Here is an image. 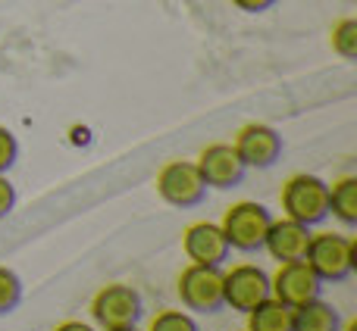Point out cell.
Here are the masks:
<instances>
[{
    "mask_svg": "<svg viewBox=\"0 0 357 331\" xmlns=\"http://www.w3.org/2000/svg\"><path fill=\"white\" fill-rule=\"evenodd\" d=\"M270 225H273V213L257 200L232 203L220 222L229 247L238 253H260L264 250V241H266Z\"/></svg>",
    "mask_w": 357,
    "mask_h": 331,
    "instance_id": "cell-1",
    "label": "cell"
},
{
    "mask_svg": "<svg viewBox=\"0 0 357 331\" xmlns=\"http://www.w3.org/2000/svg\"><path fill=\"white\" fill-rule=\"evenodd\" d=\"M304 263L320 275L323 284H342L354 275L357 247L348 234H314Z\"/></svg>",
    "mask_w": 357,
    "mask_h": 331,
    "instance_id": "cell-2",
    "label": "cell"
},
{
    "mask_svg": "<svg viewBox=\"0 0 357 331\" xmlns=\"http://www.w3.org/2000/svg\"><path fill=\"white\" fill-rule=\"evenodd\" d=\"M282 209L289 219L314 228L329 219V181L320 175H291L282 184Z\"/></svg>",
    "mask_w": 357,
    "mask_h": 331,
    "instance_id": "cell-3",
    "label": "cell"
},
{
    "mask_svg": "<svg viewBox=\"0 0 357 331\" xmlns=\"http://www.w3.org/2000/svg\"><path fill=\"white\" fill-rule=\"evenodd\" d=\"M144 316V300L132 284L113 282L100 288L91 300V319L100 331L107 328H123V325H138Z\"/></svg>",
    "mask_w": 357,
    "mask_h": 331,
    "instance_id": "cell-4",
    "label": "cell"
},
{
    "mask_svg": "<svg viewBox=\"0 0 357 331\" xmlns=\"http://www.w3.org/2000/svg\"><path fill=\"white\" fill-rule=\"evenodd\" d=\"M176 294L182 307L191 313H220V309H226V303H222V269L191 263L178 275Z\"/></svg>",
    "mask_w": 357,
    "mask_h": 331,
    "instance_id": "cell-5",
    "label": "cell"
},
{
    "mask_svg": "<svg viewBox=\"0 0 357 331\" xmlns=\"http://www.w3.org/2000/svg\"><path fill=\"white\" fill-rule=\"evenodd\" d=\"M157 194L176 209L201 207L207 200V184L191 160H169L157 172Z\"/></svg>",
    "mask_w": 357,
    "mask_h": 331,
    "instance_id": "cell-6",
    "label": "cell"
},
{
    "mask_svg": "<svg viewBox=\"0 0 357 331\" xmlns=\"http://www.w3.org/2000/svg\"><path fill=\"white\" fill-rule=\"evenodd\" d=\"M273 297L270 291V275L260 266L241 263L235 269L222 272V303L235 313H251L257 303Z\"/></svg>",
    "mask_w": 357,
    "mask_h": 331,
    "instance_id": "cell-7",
    "label": "cell"
},
{
    "mask_svg": "<svg viewBox=\"0 0 357 331\" xmlns=\"http://www.w3.org/2000/svg\"><path fill=\"white\" fill-rule=\"evenodd\" d=\"M270 291L279 303L298 309L323 297V282L304 259H295V263H279V272L270 275Z\"/></svg>",
    "mask_w": 357,
    "mask_h": 331,
    "instance_id": "cell-8",
    "label": "cell"
},
{
    "mask_svg": "<svg viewBox=\"0 0 357 331\" xmlns=\"http://www.w3.org/2000/svg\"><path fill=\"white\" fill-rule=\"evenodd\" d=\"M232 147H235V154L241 156V163H245L248 169H270V166H276L279 160H282L285 144H282V135H279L273 125L251 122L235 135Z\"/></svg>",
    "mask_w": 357,
    "mask_h": 331,
    "instance_id": "cell-9",
    "label": "cell"
},
{
    "mask_svg": "<svg viewBox=\"0 0 357 331\" xmlns=\"http://www.w3.org/2000/svg\"><path fill=\"white\" fill-rule=\"evenodd\" d=\"M195 166H197V172H201L204 184L216 188V191L238 188L248 172V166L241 163V156L235 154L232 144H210L207 150H201Z\"/></svg>",
    "mask_w": 357,
    "mask_h": 331,
    "instance_id": "cell-10",
    "label": "cell"
},
{
    "mask_svg": "<svg viewBox=\"0 0 357 331\" xmlns=\"http://www.w3.org/2000/svg\"><path fill=\"white\" fill-rule=\"evenodd\" d=\"M182 250L191 263L197 266H226V259L232 257V247H229L226 234L216 222H195V225L185 228L182 234Z\"/></svg>",
    "mask_w": 357,
    "mask_h": 331,
    "instance_id": "cell-11",
    "label": "cell"
},
{
    "mask_svg": "<svg viewBox=\"0 0 357 331\" xmlns=\"http://www.w3.org/2000/svg\"><path fill=\"white\" fill-rule=\"evenodd\" d=\"M310 238H314V232H310L307 225H301V222L295 219H273L270 232H266V241H264V250L270 253L276 263H295V259H304V253H307L310 247Z\"/></svg>",
    "mask_w": 357,
    "mask_h": 331,
    "instance_id": "cell-12",
    "label": "cell"
},
{
    "mask_svg": "<svg viewBox=\"0 0 357 331\" xmlns=\"http://www.w3.org/2000/svg\"><path fill=\"white\" fill-rule=\"evenodd\" d=\"M291 331H342V316L323 297L291 309Z\"/></svg>",
    "mask_w": 357,
    "mask_h": 331,
    "instance_id": "cell-13",
    "label": "cell"
},
{
    "mask_svg": "<svg viewBox=\"0 0 357 331\" xmlns=\"http://www.w3.org/2000/svg\"><path fill=\"white\" fill-rule=\"evenodd\" d=\"M329 216H335L345 228H357V178L354 175H345L335 184H329Z\"/></svg>",
    "mask_w": 357,
    "mask_h": 331,
    "instance_id": "cell-14",
    "label": "cell"
},
{
    "mask_svg": "<svg viewBox=\"0 0 357 331\" xmlns=\"http://www.w3.org/2000/svg\"><path fill=\"white\" fill-rule=\"evenodd\" d=\"M245 316H248V331H291V307L279 303L276 297H266L264 303H257Z\"/></svg>",
    "mask_w": 357,
    "mask_h": 331,
    "instance_id": "cell-15",
    "label": "cell"
},
{
    "mask_svg": "<svg viewBox=\"0 0 357 331\" xmlns=\"http://www.w3.org/2000/svg\"><path fill=\"white\" fill-rule=\"evenodd\" d=\"M22 303V278L13 269L0 266V316H10Z\"/></svg>",
    "mask_w": 357,
    "mask_h": 331,
    "instance_id": "cell-16",
    "label": "cell"
},
{
    "mask_svg": "<svg viewBox=\"0 0 357 331\" xmlns=\"http://www.w3.org/2000/svg\"><path fill=\"white\" fill-rule=\"evenodd\" d=\"M329 44H333V50L342 60H354L357 56V19H342V22H335Z\"/></svg>",
    "mask_w": 357,
    "mask_h": 331,
    "instance_id": "cell-17",
    "label": "cell"
},
{
    "mask_svg": "<svg viewBox=\"0 0 357 331\" xmlns=\"http://www.w3.org/2000/svg\"><path fill=\"white\" fill-rule=\"evenodd\" d=\"M148 331H201V325L195 322L191 313H182V309H163V313L154 316Z\"/></svg>",
    "mask_w": 357,
    "mask_h": 331,
    "instance_id": "cell-18",
    "label": "cell"
},
{
    "mask_svg": "<svg viewBox=\"0 0 357 331\" xmlns=\"http://www.w3.org/2000/svg\"><path fill=\"white\" fill-rule=\"evenodd\" d=\"M16 160H19L16 135H13L10 129H3V125H0V175H6V172L16 166Z\"/></svg>",
    "mask_w": 357,
    "mask_h": 331,
    "instance_id": "cell-19",
    "label": "cell"
},
{
    "mask_svg": "<svg viewBox=\"0 0 357 331\" xmlns=\"http://www.w3.org/2000/svg\"><path fill=\"white\" fill-rule=\"evenodd\" d=\"M13 209H16V188L6 175H0V219H6Z\"/></svg>",
    "mask_w": 357,
    "mask_h": 331,
    "instance_id": "cell-20",
    "label": "cell"
},
{
    "mask_svg": "<svg viewBox=\"0 0 357 331\" xmlns=\"http://www.w3.org/2000/svg\"><path fill=\"white\" fill-rule=\"evenodd\" d=\"M241 13H266L270 6H276V0H232Z\"/></svg>",
    "mask_w": 357,
    "mask_h": 331,
    "instance_id": "cell-21",
    "label": "cell"
},
{
    "mask_svg": "<svg viewBox=\"0 0 357 331\" xmlns=\"http://www.w3.org/2000/svg\"><path fill=\"white\" fill-rule=\"evenodd\" d=\"M54 331H98V328L88 325V322H79V319H66V322H60Z\"/></svg>",
    "mask_w": 357,
    "mask_h": 331,
    "instance_id": "cell-22",
    "label": "cell"
},
{
    "mask_svg": "<svg viewBox=\"0 0 357 331\" xmlns=\"http://www.w3.org/2000/svg\"><path fill=\"white\" fill-rule=\"evenodd\" d=\"M107 331H142L138 325H123V328H107Z\"/></svg>",
    "mask_w": 357,
    "mask_h": 331,
    "instance_id": "cell-23",
    "label": "cell"
}]
</instances>
